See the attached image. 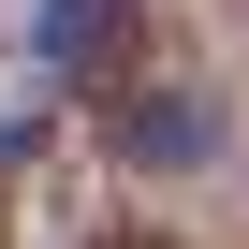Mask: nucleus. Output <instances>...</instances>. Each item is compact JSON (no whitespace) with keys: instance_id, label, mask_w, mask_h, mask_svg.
Masks as SVG:
<instances>
[{"instance_id":"1","label":"nucleus","mask_w":249,"mask_h":249,"mask_svg":"<svg viewBox=\"0 0 249 249\" xmlns=\"http://www.w3.org/2000/svg\"><path fill=\"white\" fill-rule=\"evenodd\" d=\"M103 15H117V0H59V15H44V59H88V44H103Z\"/></svg>"}]
</instances>
